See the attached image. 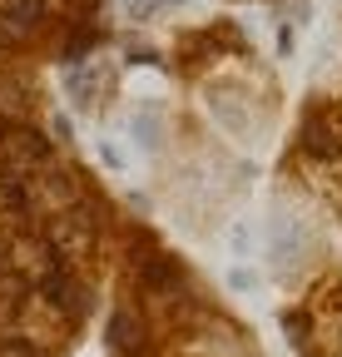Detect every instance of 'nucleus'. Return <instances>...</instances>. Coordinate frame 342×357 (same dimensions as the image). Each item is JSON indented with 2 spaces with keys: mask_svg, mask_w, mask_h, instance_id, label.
I'll list each match as a JSON object with an SVG mask.
<instances>
[{
  "mask_svg": "<svg viewBox=\"0 0 342 357\" xmlns=\"http://www.w3.org/2000/svg\"><path fill=\"white\" fill-rule=\"evenodd\" d=\"M149 6H189V0H149Z\"/></svg>",
  "mask_w": 342,
  "mask_h": 357,
  "instance_id": "1",
  "label": "nucleus"
}]
</instances>
